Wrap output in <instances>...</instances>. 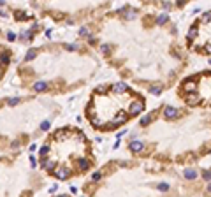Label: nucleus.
<instances>
[{"label":"nucleus","instance_id":"obj_36","mask_svg":"<svg viewBox=\"0 0 211 197\" xmlns=\"http://www.w3.org/2000/svg\"><path fill=\"white\" fill-rule=\"evenodd\" d=\"M208 192H211V183H209V185H208Z\"/></svg>","mask_w":211,"mask_h":197},{"label":"nucleus","instance_id":"obj_25","mask_svg":"<svg viewBox=\"0 0 211 197\" xmlns=\"http://www.w3.org/2000/svg\"><path fill=\"white\" fill-rule=\"evenodd\" d=\"M202 178H204L206 181H211V171H206V172L202 174Z\"/></svg>","mask_w":211,"mask_h":197},{"label":"nucleus","instance_id":"obj_29","mask_svg":"<svg viewBox=\"0 0 211 197\" xmlns=\"http://www.w3.org/2000/svg\"><path fill=\"white\" fill-rule=\"evenodd\" d=\"M7 39H9V40H14V39H16V34H14V32H7Z\"/></svg>","mask_w":211,"mask_h":197},{"label":"nucleus","instance_id":"obj_26","mask_svg":"<svg viewBox=\"0 0 211 197\" xmlns=\"http://www.w3.org/2000/svg\"><path fill=\"white\" fill-rule=\"evenodd\" d=\"M19 102V99L18 97H12V99H9V106H16Z\"/></svg>","mask_w":211,"mask_h":197},{"label":"nucleus","instance_id":"obj_5","mask_svg":"<svg viewBox=\"0 0 211 197\" xmlns=\"http://www.w3.org/2000/svg\"><path fill=\"white\" fill-rule=\"evenodd\" d=\"M186 102H188L190 106H197V104L201 102V97H199L195 92H192V95H188V97H186Z\"/></svg>","mask_w":211,"mask_h":197},{"label":"nucleus","instance_id":"obj_8","mask_svg":"<svg viewBox=\"0 0 211 197\" xmlns=\"http://www.w3.org/2000/svg\"><path fill=\"white\" fill-rule=\"evenodd\" d=\"M42 167H44L46 171H55V160H48L46 157H44V160H42Z\"/></svg>","mask_w":211,"mask_h":197},{"label":"nucleus","instance_id":"obj_9","mask_svg":"<svg viewBox=\"0 0 211 197\" xmlns=\"http://www.w3.org/2000/svg\"><path fill=\"white\" fill-rule=\"evenodd\" d=\"M113 92H116V93L127 92V84H125V83H114V84H113Z\"/></svg>","mask_w":211,"mask_h":197},{"label":"nucleus","instance_id":"obj_15","mask_svg":"<svg viewBox=\"0 0 211 197\" xmlns=\"http://www.w3.org/2000/svg\"><path fill=\"white\" fill-rule=\"evenodd\" d=\"M65 136H67V132H65L63 128H58L56 132H55V139H63Z\"/></svg>","mask_w":211,"mask_h":197},{"label":"nucleus","instance_id":"obj_19","mask_svg":"<svg viewBox=\"0 0 211 197\" xmlns=\"http://www.w3.org/2000/svg\"><path fill=\"white\" fill-rule=\"evenodd\" d=\"M150 93H153V95H160L162 90L158 88V86H151V88H150Z\"/></svg>","mask_w":211,"mask_h":197},{"label":"nucleus","instance_id":"obj_6","mask_svg":"<svg viewBox=\"0 0 211 197\" xmlns=\"http://www.w3.org/2000/svg\"><path fill=\"white\" fill-rule=\"evenodd\" d=\"M142 148H144V143H142V141H132V143H130V150H132L134 153L142 151Z\"/></svg>","mask_w":211,"mask_h":197},{"label":"nucleus","instance_id":"obj_11","mask_svg":"<svg viewBox=\"0 0 211 197\" xmlns=\"http://www.w3.org/2000/svg\"><path fill=\"white\" fill-rule=\"evenodd\" d=\"M185 178H186V180H195V178H197V172H195L194 169H186V171H185Z\"/></svg>","mask_w":211,"mask_h":197},{"label":"nucleus","instance_id":"obj_32","mask_svg":"<svg viewBox=\"0 0 211 197\" xmlns=\"http://www.w3.org/2000/svg\"><path fill=\"white\" fill-rule=\"evenodd\" d=\"M100 49H102L104 53H109V51H111V48H109V46H105V44H102V48H100Z\"/></svg>","mask_w":211,"mask_h":197},{"label":"nucleus","instance_id":"obj_35","mask_svg":"<svg viewBox=\"0 0 211 197\" xmlns=\"http://www.w3.org/2000/svg\"><path fill=\"white\" fill-rule=\"evenodd\" d=\"M86 34H88L86 28H81V30H79V35H86Z\"/></svg>","mask_w":211,"mask_h":197},{"label":"nucleus","instance_id":"obj_18","mask_svg":"<svg viewBox=\"0 0 211 197\" xmlns=\"http://www.w3.org/2000/svg\"><path fill=\"white\" fill-rule=\"evenodd\" d=\"M151 120H153V116H151V115H148V116H144V118L141 120V125H148Z\"/></svg>","mask_w":211,"mask_h":197},{"label":"nucleus","instance_id":"obj_30","mask_svg":"<svg viewBox=\"0 0 211 197\" xmlns=\"http://www.w3.org/2000/svg\"><path fill=\"white\" fill-rule=\"evenodd\" d=\"M92 180H93V181L100 180V172H93V174H92Z\"/></svg>","mask_w":211,"mask_h":197},{"label":"nucleus","instance_id":"obj_33","mask_svg":"<svg viewBox=\"0 0 211 197\" xmlns=\"http://www.w3.org/2000/svg\"><path fill=\"white\" fill-rule=\"evenodd\" d=\"M30 162H32V165H34V167L37 165V160H35V157H34V155H30Z\"/></svg>","mask_w":211,"mask_h":197},{"label":"nucleus","instance_id":"obj_23","mask_svg":"<svg viewBox=\"0 0 211 197\" xmlns=\"http://www.w3.org/2000/svg\"><path fill=\"white\" fill-rule=\"evenodd\" d=\"M49 127H51V123H49V121H48V120H46V121H42V123H40V128H42V130H49Z\"/></svg>","mask_w":211,"mask_h":197},{"label":"nucleus","instance_id":"obj_1","mask_svg":"<svg viewBox=\"0 0 211 197\" xmlns=\"http://www.w3.org/2000/svg\"><path fill=\"white\" fill-rule=\"evenodd\" d=\"M141 111H144V102H142L141 99L132 100V104H130V107H129V115L134 116V115H139Z\"/></svg>","mask_w":211,"mask_h":197},{"label":"nucleus","instance_id":"obj_4","mask_svg":"<svg viewBox=\"0 0 211 197\" xmlns=\"http://www.w3.org/2000/svg\"><path fill=\"white\" fill-rule=\"evenodd\" d=\"M55 176L58 178V180H67L69 178V171L67 169H55Z\"/></svg>","mask_w":211,"mask_h":197},{"label":"nucleus","instance_id":"obj_28","mask_svg":"<svg viewBox=\"0 0 211 197\" xmlns=\"http://www.w3.org/2000/svg\"><path fill=\"white\" fill-rule=\"evenodd\" d=\"M2 63H4V65L9 63V56H7V53H2Z\"/></svg>","mask_w":211,"mask_h":197},{"label":"nucleus","instance_id":"obj_3","mask_svg":"<svg viewBox=\"0 0 211 197\" xmlns=\"http://www.w3.org/2000/svg\"><path fill=\"white\" fill-rule=\"evenodd\" d=\"M127 120H129V115H127V113H123V111H120V115H118V116H116V118L113 120V123H114V125L118 127L120 123H125Z\"/></svg>","mask_w":211,"mask_h":197},{"label":"nucleus","instance_id":"obj_7","mask_svg":"<svg viewBox=\"0 0 211 197\" xmlns=\"http://www.w3.org/2000/svg\"><path fill=\"white\" fill-rule=\"evenodd\" d=\"M183 90H185V92H195V90H197V84H195L194 81H185V83H183Z\"/></svg>","mask_w":211,"mask_h":197},{"label":"nucleus","instance_id":"obj_22","mask_svg":"<svg viewBox=\"0 0 211 197\" xmlns=\"http://www.w3.org/2000/svg\"><path fill=\"white\" fill-rule=\"evenodd\" d=\"M201 21H202V23H208V21H211V11H209L208 14H204V16L201 18Z\"/></svg>","mask_w":211,"mask_h":197},{"label":"nucleus","instance_id":"obj_2","mask_svg":"<svg viewBox=\"0 0 211 197\" xmlns=\"http://www.w3.org/2000/svg\"><path fill=\"white\" fill-rule=\"evenodd\" d=\"M164 115H165V118H174L176 115H178V109H174V107H171V106H165V109H164Z\"/></svg>","mask_w":211,"mask_h":197},{"label":"nucleus","instance_id":"obj_14","mask_svg":"<svg viewBox=\"0 0 211 197\" xmlns=\"http://www.w3.org/2000/svg\"><path fill=\"white\" fill-rule=\"evenodd\" d=\"M77 165H79L81 169H88V167H90V162H88L86 159H79V160H77Z\"/></svg>","mask_w":211,"mask_h":197},{"label":"nucleus","instance_id":"obj_27","mask_svg":"<svg viewBox=\"0 0 211 197\" xmlns=\"http://www.w3.org/2000/svg\"><path fill=\"white\" fill-rule=\"evenodd\" d=\"M65 49H69V51H76V49H77V46H76V44H67V46H65Z\"/></svg>","mask_w":211,"mask_h":197},{"label":"nucleus","instance_id":"obj_34","mask_svg":"<svg viewBox=\"0 0 211 197\" xmlns=\"http://www.w3.org/2000/svg\"><path fill=\"white\" fill-rule=\"evenodd\" d=\"M204 51H206L208 55H211V44H206V48H204Z\"/></svg>","mask_w":211,"mask_h":197},{"label":"nucleus","instance_id":"obj_13","mask_svg":"<svg viewBox=\"0 0 211 197\" xmlns=\"http://www.w3.org/2000/svg\"><path fill=\"white\" fill-rule=\"evenodd\" d=\"M197 35H199V28L197 27H194V28L188 30V39H195Z\"/></svg>","mask_w":211,"mask_h":197},{"label":"nucleus","instance_id":"obj_16","mask_svg":"<svg viewBox=\"0 0 211 197\" xmlns=\"http://www.w3.org/2000/svg\"><path fill=\"white\" fill-rule=\"evenodd\" d=\"M125 18H127V19H134V18H136V11H134V9H127Z\"/></svg>","mask_w":211,"mask_h":197},{"label":"nucleus","instance_id":"obj_24","mask_svg":"<svg viewBox=\"0 0 211 197\" xmlns=\"http://www.w3.org/2000/svg\"><path fill=\"white\" fill-rule=\"evenodd\" d=\"M105 92H108V86H104V84L97 86V93H105Z\"/></svg>","mask_w":211,"mask_h":197},{"label":"nucleus","instance_id":"obj_31","mask_svg":"<svg viewBox=\"0 0 211 197\" xmlns=\"http://www.w3.org/2000/svg\"><path fill=\"white\" fill-rule=\"evenodd\" d=\"M158 190H169V185H165V183H160V185H158Z\"/></svg>","mask_w":211,"mask_h":197},{"label":"nucleus","instance_id":"obj_12","mask_svg":"<svg viewBox=\"0 0 211 197\" xmlns=\"http://www.w3.org/2000/svg\"><path fill=\"white\" fill-rule=\"evenodd\" d=\"M167 19H169V16H167L165 12H162V14H158V16H157V23H158V25H164Z\"/></svg>","mask_w":211,"mask_h":197},{"label":"nucleus","instance_id":"obj_37","mask_svg":"<svg viewBox=\"0 0 211 197\" xmlns=\"http://www.w3.org/2000/svg\"><path fill=\"white\" fill-rule=\"evenodd\" d=\"M209 63H211V60H209Z\"/></svg>","mask_w":211,"mask_h":197},{"label":"nucleus","instance_id":"obj_20","mask_svg":"<svg viewBox=\"0 0 211 197\" xmlns=\"http://www.w3.org/2000/svg\"><path fill=\"white\" fill-rule=\"evenodd\" d=\"M25 58H27L28 62H30V60H34V58H35V49H30V51L27 53V56H25Z\"/></svg>","mask_w":211,"mask_h":197},{"label":"nucleus","instance_id":"obj_10","mask_svg":"<svg viewBox=\"0 0 211 197\" xmlns=\"http://www.w3.org/2000/svg\"><path fill=\"white\" fill-rule=\"evenodd\" d=\"M34 90H35V92H44V90H48V83H46V81L35 83V84H34Z\"/></svg>","mask_w":211,"mask_h":197},{"label":"nucleus","instance_id":"obj_21","mask_svg":"<svg viewBox=\"0 0 211 197\" xmlns=\"http://www.w3.org/2000/svg\"><path fill=\"white\" fill-rule=\"evenodd\" d=\"M48 151H49V146L46 144V146L40 148V155H42V157H48Z\"/></svg>","mask_w":211,"mask_h":197},{"label":"nucleus","instance_id":"obj_17","mask_svg":"<svg viewBox=\"0 0 211 197\" xmlns=\"http://www.w3.org/2000/svg\"><path fill=\"white\" fill-rule=\"evenodd\" d=\"M90 120H92V125H95V127H99V128H100V127H104L102 120H99V118H95V116H92Z\"/></svg>","mask_w":211,"mask_h":197}]
</instances>
